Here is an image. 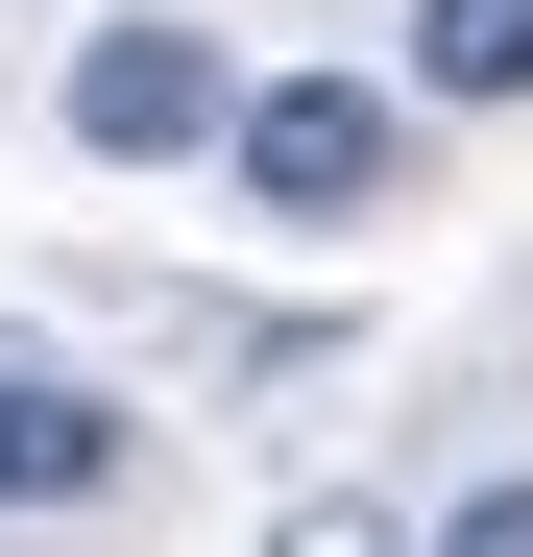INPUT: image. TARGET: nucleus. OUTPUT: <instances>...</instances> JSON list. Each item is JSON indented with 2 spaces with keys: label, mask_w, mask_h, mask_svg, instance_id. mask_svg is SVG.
Instances as JSON below:
<instances>
[{
  "label": "nucleus",
  "mask_w": 533,
  "mask_h": 557,
  "mask_svg": "<svg viewBox=\"0 0 533 557\" xmlns=\"http://www.w3.org/2000/svg\"><path fill=\"white\" fill-rule=\"evenodd\" d=\"M292 557H436V533H388L364 485H315V509H292Z\"/></svg>",
  "instance_id": "39448f33"
},
{
  "label": "nucleus",
  "mask_w": 533,
  "mask_h": 557,
  "mask_svg": "<svg viewBox=\"0 0 533 557\" xmlns=\"http://www.w3.org/2000/svg\"><path fill=\"white\" fill-rule=\"evenodd\" d=\"M266 73H219V25H98L73 49V146L98 170H170V146H243Z\"/></svg>",
  "instance_id": "f257e3e1"
},
{
  "label": "nucleus",
  "mask_w": 533,
  "mask_h": 557,
  "mask_svg": "<svg viewBox=\"0 0 533 557\" xmlns=\"http://www.w3.org/2000/svg\"><path fill=\"white\" fill-rule=\"evenodd\" d=\"M219 170H243L266 219H364V195H388V73H266Z\"/></svg>",
  "instance_id": "f03ea898"
},
{
  "label": "nucleus",
  "mask_w": 533,
  "mask_h": 557,
  "mask_svg": "<svg viewBox=\"0 0 533 557\" xmlns=\"http://www.w3.org/2000/svg\"><path fill=\"white\" fill-rule=\"evenodd\" d=\"M436 557H533V460H509V485H461V509H436Z\"/></svg>",
  "instance_id": "423d86ee"
},
{
  "label": "nucleus",
  "mask_w": 533,
  "mask_h": 557,
  "mask_svg": "<svg viewBox=\"0 0 533 557\" xmlns=\"http://www.w3.org/2000/svg\"><path fill=\"white\" fill-rule=\"evenodd\" d=\"M122 485V412L98 388H0V509H98Z\"/></svg>",
  "instance_id": "7ed1b4c3"
},
{
  "label": "nucleus",
  "mask_w": 533,
  "mask_h": 557,
  "mask_svg": "<svg viewBox=\"0 0 533 557\" xmlns=\"http://www.w3.org/2000/svg\"><path fill=\"white\" fill-rule=\"evenodd\" d=\"M412 98H533V0H412Z\"/></svg>",
  "instance_id": "20e7f679"
}]
</instances>
